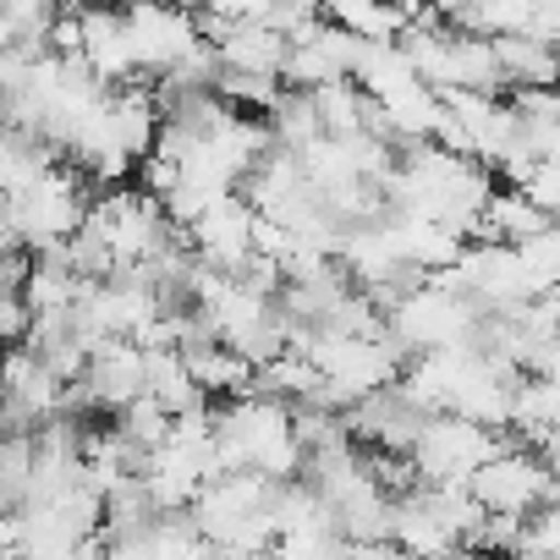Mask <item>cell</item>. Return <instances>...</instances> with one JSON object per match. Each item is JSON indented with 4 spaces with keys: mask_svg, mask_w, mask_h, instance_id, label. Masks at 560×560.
I'll use <instances>...</instances> for the list:
<instances>
[{
    "mask_svg": "<svg viewBox=\"0 0 560 560\" xmlns=\"http://www.w3.org/2000/svg\"><path fill=\"white\" fill-rule=\"evenodd\" d=\"M171 7H198V0H171Z\"/></svg>",
    "mask_w": 560,
    "mask_h": 560,
    "instance_id": "obj_1",
    "label": "cell"
}]
</instances>
